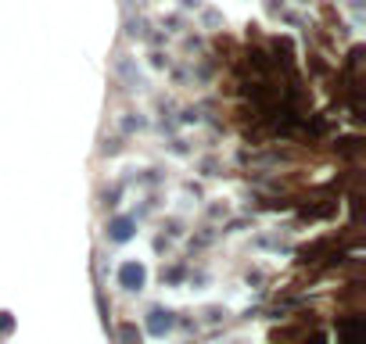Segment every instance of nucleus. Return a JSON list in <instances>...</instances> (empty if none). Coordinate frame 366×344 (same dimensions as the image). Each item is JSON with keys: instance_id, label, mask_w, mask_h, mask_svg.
Segmentation results:
<instances>
[{"instance_id": "obj_5", "label": "nucleus", "mask_w": 366, "mask_h": 344, "mask_svg": "<svg viewBox=\"0 0 366 344\" xmlns=\"http://www.w3.org/2000/svg\"><path fill=\"white\" fill-rule=\"evenodd\" d=\"M0 330H4V333L11 330V315H8V312H0Z\"/></svg>"}, {"instance_id": "obj_4", "label": "nucleus", "mask_w": 366, "mask_h": 344, "mask_svg": "<svg viewBox=\"0 0 366 344\" xmlns=\"http://www.w3.org/2000/svg\"><path fill=\"white\" fill-rule=\"evenodd\" d=\"M119 333H122V344H140V330H137L133 323H122Z\"/></svg>"}, {"instance_id": "obj_2", "label": "nucleus", "mask_w": 366, "mask_h": 344, "mask_svg": "<svg viewBox=\"0 0 366 344\" xmlns=\"http://www.w3.org/2000/svg\"><path fill=\"white\" fill-rule=\"evenodd\" d=\"M172 312H165V308H151V315H147V330L154 333V337H165L169 330H172Z\"/></svg>"}, {"instance_id": "obj_3", "label": "nucleus", "mask_w": 366, "mask_h": 344, "mask_svg": "<svg viewBox=\"0 0 366 344\" xmlns=\"http://www.w3.org/2000/svg\"><path fill=\"white\" fill-rule=\"evenodd\" d=\"M133 230H137V223H133L129 216H119V219H112V223H108V237H112L115 244L129 241V237H133Z\"/></svg>"}, {"instance_id": "obj_1", "label": "nucleus", "mask_w": 366, "mask_h": 344, "mask_svg": "<svg viewBox=\"0 0 366 344\" xmlns=\"http://www.w3.org/2000/svg\"><path fill=\"white\" fill-rule=\"evenodd\" d=\"M144 280H147V269H144L140 262H122V265H119V287H126V290H140Z\"/></svg>"}]
</instances>
